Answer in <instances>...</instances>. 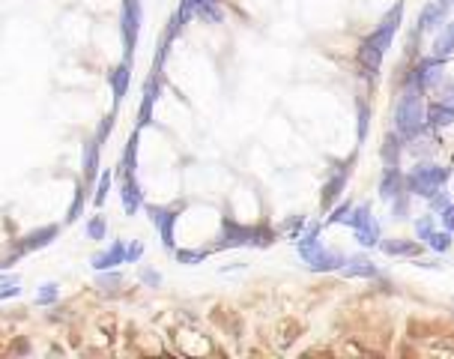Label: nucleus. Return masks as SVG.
Masks as SVG:
<instances>
[{"label": "nucleus", "mask_w": 454, "mask_h": 359, "mask_svg": "<svg viewBox=\"0 0 454 359\" xmlns=\"http://www.w3.org/2000/svg\"><path fill=\"white\" fill-rule=\"evenodd\" d=\"M428 105H424V90L416 87L413 81L404 87L398 105H394V132L404 141H413L428 132Z\"/></svg>", "instance_id": "nucleus-1"}, {"label": "nucleus", "mask_w": 454, "mask_h": 359, "mask_svg": "<svg viewBox=\"0 0 454 359\" xmlns=\"http://www.w3.org/2000/svg\"><path fill=\"white\" fill-rule=\"evenodd\" d=\"M320 227H323L320 222L305 225L302 237L296 240V252L302 257V264H308V269H314V272H335V269H341L347 264V254L335 252V249H326L323 242H320Z\"/></svg>", "instance_id": "nucleus-2"}, {"label": "nucleus", "mask_w": 454, "mask_h": 359, "mask_svg": "<svg viewBox=\"0 0 454 359\" xmlns=\"http://www.w3.org/2000/svg\"><path fill=\"white\" fill-rule=\"evenodd\" d=\"M451 168L433 165V162H416L406 171V192L413 198H433L439 189L448 186Z\"/></svg>", "instance_id": "nucleus-3"}, {"label": "nucleus", "mask_w": 454, "mask_h": 359, "mask_svg": "<svg viewBox=\"0 0 454 359\" xmlns=\"http://www.w3.org/2000/svg\"><path fill=\"white\" fill-rule=\"evenodd\" d=\"M272 231L269 227H248V225H237L225 219L222 227V240H218L215 249H237V246H269L272 242Z\"/></svg>", "instance_id": "nucleus-4"}, {"label": "nucleus", "mask_w": 454, "mask_h": 359, "mask_svg": "<svg viewBox=\"0 0 454 359\" xmlns=\"http://www.w3.org/2000/svg\"><path fill=\"white\" fill-rule=\"evenodd\" d=\"M347 225L353 227L359 246H364V249L379 246V222L374 219L371 204H359V207H353V213L347 215Z\"/></svg>", "instance_id": "nucleus-5"}, {"label": "nucleus", "mask_w": 454, "mask_h": 359, "mask_svg": "<svg viewBox=\"0 0 454 359\" xmlns=\"http://www.w3.org/2000/svg\"><path fill=\"white\" fill-rule=\"evenodd\" d=\"M409 81L416 84V87H421L424 93L428 90H436L439 84L445 81V57H421V60L416 63V69L409 72Z\"/></svg>", "instance_id": "nucleus-6"}, {"label": "nucleus", "mask_w": 454, "mask_h": 359, "mask_svg": "<svg viewBox=\"0 0 454 359\" xmlns=\"http://www.w3.org/2000/svg\"><path fill=\"white\" fill-rule=\"evenodd\" d=\"M401 21H404V4H394V6L386 12V16H383V21L374 27V33H371L368 39L374 42L379 51H389L391 42H394V33H398V27H401Z\"/></svg>", "instance_id": "nucleus-7"}, {"label": "nucleus", "mask_w": 454, "mask_h": 359, "mask_svg": "<svg viewBox=\"0 0 454 359\" xmlns=\"http://www.w3.org/2000/svg\"><path fill=\"white\" fill-rule=\"evenodd\" d=\"M146 213H150V222L156 225L158 237H162V246L171 252L173 246H177V237H173V227H177V210H168V207H146Z\"/></svg>", "instance_id": "nucleus-8"}, {"label": "nucleus", "mask_w": 454, "mask_h": 359, "mask_svg": "<svg viewBox=\"0 0 454 359\" xmlns=\"http://www.w3.org/2000/svg\"><path fill=\"white\" fill-rule=\"evenodd\" d=\"M120 31L126 42V54L135 51L138 31H141V4L138 0H123V18H120Z\"/></svg>", "instance_id": "nucleus-9"}, {"label": "nucleus", "mask_w": 454, "mask_h": 359, "mask_svg": "<svg viewBox=\"0 0 454 359\" xmlns=\"http://www.w3.org/2000/svg\"><path fill=\"white\" fill-rule=\"evenodd\" d=\"M347 180H350V162L335 165V168L329 171V180L323 183V192H320V204H323V210L332 207L335 200L341 198V192L347 189Z\"/></svg>", "instance_id": "nucleus-10"}, {"label": "nucleus", "mask_w": 454, "mask_h": 359, "mask_svg": "<svg viewBox=\"0 0 454 359\" xmlns=\"http://www.w3.org/2000/svg\"><path fill=\"white\" fill-rule=\"evenodd\" d=\"M448 12H451V6H445L443 0L428 4L418 12V33H439V31H443V24L448 21Z\"/></svg>", "instance_id": "nucleus-11"}, {"label": "nucleus", "mask_w": 454, "mask_h": 359, "mask_svg": "<svg viewBox=\"0 0 454 359\" xmlns=\"http://www.w3.org/2000/svg\"><path fill=\"white\" fill-rule=\"evenodd\" d=\"M359 69H362V75L364 78H377L379 75V69H383V57L386 51H379L371 39H364L362 45H359Z\"/></svg>", "instance_id": "nucleus-12"}, {"label": "nucleus", "mask_w": 454, "mask_h": 359, "mask_svg": "<svg viewBox=\"0 0 454 359\" xmlns=\"http://www.w3.org/2000/svg\"><path fill=\"white\" fill-rule=\"evenodd\" d=\"M126 249H129V242H123V240H114L105 252H99V254H93V257H90V267H93L96 272L120 267V264H126Z\"/></svg>", "instance_id": "nucleus-13"}, {"label": "nucleus", "mask_w": 454, "mask_h": 359, "mask_svg": "<svg viewBox=\"0 0 454 359\" xmlns=\"http://www.w3.org/2000/svg\"><path fill=\"white\" fill-rule=\"evenodd\" d=\"M401 192H406V174H401V168H383V174H379V198L394 200Z\"/></svg>", "instance_id": "nucleus-14"}, {"label": "nucleus", "mask_w": 454, "mask_h": 359, "mask_svg": "<svg viewBox=\"0 0 454 359\" xmlns=\"http://www.w3.org/2000/svg\"><path fill=\"white\" fill-rule=\"evenodd\" d=\"M338 272H341V276H347V279H379V276H383L379 267H374V261H368L364 254L347 257V264Z\"/></svg>", "instance_id": "nucleus-15"}, {"label": "nucleus", "mask_w": 454, "mask_h": 359, "mask_svg": "<svg viewBox=\"0 0 454 359\" xmlns=\"http://www.w3.org/2000/svg\"><path fill=\"white\" fill-rule=\"evenodd\" d=\"M158 93H162V81H158V75H153L150 81L144 84V102H141V111H138V129L153 123V105H156Z\"/></svg>", "instance_id": "nucleus-16"}, {"label": "nucleus", "mask_w": 454, "mask_h": 359, "mask_svg": "<svg viewBox=\"0 0 454 359\" xmlns=\"http://www.w3.org/2000/svg\"><path fill=\"white\" fill-rule=\"evenodd\" d=\"M379 249L389 257H421V246L416 240H379Z\"/></svg>", "instance_id": "nucleus-17"}, {"label": "nucleus", "mask_w": 454, "mask_h": 359, "mask_svg": "<svg viewBox=\"0 0 454 359\" xmlns=\"http://www.w3.org/2000/svg\"><path fill=\"white\" fill-rule=\"evenodd\" d=\"M120 198H123V210L126 215H135L141 207H144V192L135 177H126L123 180V189H120Z\"/></svg>", "instance_id": "nucleus-18"}, {"label": "nucleus", "mask_w": 454, "mask_h": 359, "mask_svg": "<svg viewBox=\"0 0 454 359\" xmlns=\"http://www.w3.org/2000/svg\"><path fill=\"white\" fill-rule=\"evenodd\" d=\"M60 234V227L57 225H48V227H39V231H33V234H27V240L21 242V249L18 252H36V249H42V246H51L54 242V237Z\"/></svg>", "instance_id": "nucleus-19"}, {"label": "nucleus", "mask_w": 454, "mask_h": 359, "mask_svg": "<svg viewBox=\"0 0 454 359\" xmlns=\"http://www.w3.org/2000/svg\"><path fill=\"white\" fill-rule=\"evenodd\" d=\"M428 126L431 129H448L454 126V105H445V102H436L428 105Z\"/></svg>", "instance_id": "nucleus-20"}, {"label": "nucleus", "mask_w": 454, "mask_h": 359, "mask_svg": "<svg viewBox=\"0 0 454 359\" xmlns=\"http://www.w3.org/2000/svg\"><path fill=\"white\" fill-rule=\"evenodd\" d=\"M108 81H111V90H114V102H123L126 93H129V81H131V69H129V63H120V66H117L111 75H108Z\"/></svg>", "instance_id": "nucleus-21"}, {"label": "nucleus", "mask_w": 454, "mask_h": 359, "mask_svg": "<svg viewBox=\"0 0 454 359\" xmlns=\"http://www.w3.org/2000/svg\"><path fill=\"white\" fill-rule=\"evenodd\" d=\"M431 54H436V57H448L454 54V21H445L443 24V31L436 33V39H433V51Z\"/></svg>", "instance_id": "nucleus-22"}, {"label": "nucleus", "mask_w": 454, "mask_h": 359, "mask_svg": "<svg viewBox=\"0 0 454 359\" xmlns=\"http://www.w3.org/2000/svg\"><path fill=\"white\" fill-rule=\"evenodd\" d=\"M401 144H404V138H401V135H394V132H389V135H386V144H383V150H379V156H383L386 168H398L401 153H404Z\"/></svg>", "instance_id": "nucleus-23"}, {"label": "nucleus", "mask_w": 454, "mask_h": 359, "mask_svg": "<svg viewBox=\"0 0 454 359\" xmlns=\"http://www.w3.org/2000/svg\"><path fill=\"white\" fill-rule=\"evenodd\" d=\"M135 168H138V132L131 135L129 144H126V153L120 159V174L123 177H135Z\"/></svg>", "instance_id": "nucleus-24"}, {"label": "nucleus", "mask_w": 454, "mask_h": 359, "mask_svg": "<svg viewBox=\"0 0 454 359\" xmlns=\"http://www.w3.org/2000/svg\"><path fill=\"white\" fill-rule=\"evenodd\" d=\"M99 153H102V144H99L96 138L87 141V147H84V177H87V180L96 177V171H99Z\"/></svg>", "instance_id": "nucleus-25"}, {"label": "nucleus", "mask_w": 454, "mask_h": 359, "mask_svg": "<svg viewBox=\"0 0 454 359\" xmlns=\"http://www.w3.org/2000/svg\"><path fill=\"white\" fill-rule=\"evenodd\" d=\"M409 198H413L409 192H401L398 198L391 200V219L394 222H406L409 219Z\"/></svg>", "instance_id": "nucleus-26"}, {"label": "nucleus", "mask_w": 454, "mask_h": 359, "mask_svg": "<svg viewBox=\"0 0 454 359\" xmlns=\"http://www.w3.org/2000/svg\"><path fill=\"white\" fill-rule=\"evenodd\" d=\"M433 234H436V219H433V215L431 213L428 215H418V219H416V237L421 242H428Z\"/></svg>", "instance_id": "nucleus-27"}, {"label": "nucleus", "mask_w": 454, "mask_h": 359, "mask_svg": "<svg viewBox=\"0 0 454 359\" xmlns=\"http://www.w3.org/2000/svg\"><path fill=\"white\" fill-rule=\"evenodd\" d=\"M207 249H177V261L185 264V267H195V264H203L207 261Z\"/></svg>", "instance_id": "nucleus-28"}, {"label": "nucleus", "mask_w": 454, "mask_h": 359, "mask_svg": "<svg viewBox=\"0 0 454 359\" xmlns=\"http://www.w3.org/2000/svg\"><path fill=\"white\" fill-rule=\"evenodd\" d=\"M60 299V287H57L54 282H45V284H39V294H36V303L39 306H51Z\"/></svg>", "instance_id": "nucleus-29"}, {"label": "nucleus", "mask_w": 454, "mask_h": 359, "mask_svg": "<svg viewBox=\"0 0 454 359\" xmlns=\"http://www.w3.org/2000/svg\"><path fill=\"white\" fill-rule=\"evenodd\" d=\"M451 242H454V240H451V231H445V227H443V231H436V234L428 240V246H431L436 254H445V252L451 249Z\"/></svg>", "instance_id": "nucleus-30"}, {"label": "nucleus", "mask_w": 454, "mask_h": 359, "mask_svg": "<svg viewBox=\"0 0 454 359\" xmlns=\"http://www.w3.org/2000/svg\"><path fill=\"white\" fill-rule=\"evenodd\" d=\"M105 234H108V222H105V215H93L90 222H87V237L90 240H105Z\"/></svg>", "instance_id": "nucleus-31"}, {"label": "nucleus", "mask_w": 454, "mask_h": 359, "mask_svg": "<svg viewBox=\"0 0 454 359\" xmlns=\"http://www.w3.org/2000/svg\"><path fill=\"white\" fill-rule=\"evenodd\" d=\"M111 171H105V174H102L99 177V186H96V195H93V204L96 207H102V204H105V200H108V192H111Z\"/></svg>", "instance_id": "nucleus-32"}, {"label": "nucleus", "mask_w": 454, "mask_h": 359, "mask_svg": "<svg viewBox=\"0 0 454 359\" xmlns=\"http://www.w3.org/2000/svg\"><path fill=\"white\" fill-rule=\"evenodd\" d=\"M350 213H353V207H350L347 200H344V204H338V207L332 210V215H329V219H326L323 225H326V227H332V225H341V222H347V215H350Z\"/></svg>", "instance_id": "nucleus-33"}, {"label": "nucleus", "mask_w": 454, "mask_h": 359, "mask_svg": "<svg viewBox=\"0 0 454 359\" xmlns=\"http://www.w3.org/2000/svg\"><path fill=\"white\" fill-rule=\"evenodd\" d=\"M368 123H371V108L359 102V144H364V138H368Z\"/></svg>", "instance_id": "nucleus-34"}, {"label": "nucleus", "mask_w": 454, "mask_h": 359, "mask_svg": "<svg viewBox=\"0 0 454 359\" xmlns=\"http://www.w3.org/2000/svg\"><path fill=\"white\" fill-rule=\"evenodd\" d=\"M436 99H439V102H445V105H454V78L439 84V87H436Z\"/></svg>", "instance_id": "nucleus-35"}, {"label": "nucleus", "mask_w": 454, "mask_h": 359, "mask_svg": "<svg viewBox=\"0 0 454 359\" xmlns=\"http://www.w3.org/2000/svg\"><path fill=\"white\" fill-rule=\"evenodd\" d=\"M123 282L120 272H108V269H102V276H99V287H105V291H114L117 284Z\"/></svg>", "instance_id": "nucleus-36"}, {"label": "nucleus", "mask_w": 454, "mask_h": 359, "mask_svg": "<svg viewBox=\"0 0 454 359\" xmlns=\"http://www.w3.org/2000/svg\"><path fill=\"white\" fill-rule=\"evenodd\" d=\"M144 257V242L141 240H131L129 249H126V264H138Z\"/></svg>", "instance_id": "nucleus-37"}, {"label": "nucleus", "mask_w": 454, "mask_h": 359, "mask_svg": "<svg viewBox=\"0 0 454 359\" xmlns=\"http://www.w3.org/2000/svg\"><path fill=\"white\" fill-rule=\"evenodd\" d=\"M428 200H431V210L439 213V210H445V207L451 204V195H448V189H439V192H436L433 198H428Z\"/></svg>", "instance_id": "nucleus-38"}, {"label": "nucleus", "mask_w": 454, "mask_h": 359, "mask_svg": "<svg viewBox=\"0 0 454 359\" xmlns=\"http://www.w3.org/2000/svg\"><path fill=\"white\" fill-rule=\"evenodd\" d=\"M141 282H144L146 287H158V284H162V272H156V269H150V267H144V269H141Z\"/></svg>", "instance_id": "nucleus-39"}, {"label": "nucleus", "mask_w": 454, "mask_h": 359, "mask_svg": "<svg viewBox=\"0 0 454 359\" xmlns=\"http://www.w3.org/2000/svg\"><path fill=\"white\" fill-rule=\"evenodd\" d=\"M439 225L445 227V231H451L454 234V200L445 207V210H439Z\"/></svg>", "instance_id": "nucleus-40"}, {"label": "nucleus", "mask_w": 454, "mask_h": 359, "mask_svg": "<svg viewBox=\"0 0 454 359\" xmlns=\"http://www.w3.org/2000/svg\"><path fill=\"white\" fill-rule=\"evenodd\" d=\"M84 210V192H75V200H72V207H69V215H66V222H75L78 215Z\"/></svg>", "instance_id": "nucleus-41"}, {"label": "nucleus", "mask_w": 454, "mask_h": 359, "mask_svg": "<svg viewBox=\"0 0 454 359\" xmlns=\"http://www.w3.org/2000/svg\"><path fill=\"white\" fill-rule=\"evenodd\" d=\"M111 129H114V114H111V117H105V120H102V129L96 132V141H99V144H105V138H108V132H111Z\"/></svg>", "instance_id": "nucleus-42"}, {"label": "nucleus", "mask_w": 454, "mask_h": 359, "mask_svg": "<svg viewBox=\"0 0 454 359\" xmlns=\"http://www.w3.org/2000/svg\"><path fill=\"white\" fill-rule=\"evenodd\" d=\"M18 294H21L18 282H12V284H0V299H9V296H18Z\"/></svg>", "instance_id": "nucleus-43"}, {"label": "nucleus", "mask_w": 454, "mask_h": 359, "mask_svg": "<svg viewBox=\"0 0 454 359\" xmlns=\"http://www.w3.org/2000/svg\"><path fill=\"white\" fill-rule=\"evenodd\" d=\"M451 9H454V0H451Z\"/></svg>", "instance_id": "nucleus-44"}]
</instances>
